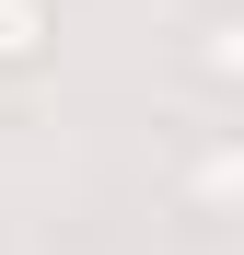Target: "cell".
<instances>
[{"label": "cell", "instance_id": "obj_2", "mask_svg": "<svg viewBox=\"0 0 244 255\" xmlns=\"http://www.w3.org/2000/svg\"><path fill=\"white\" fill-rule=\"evenodd\" d=\"M186 81L244 93V12H198V23H186Z\"/></svg>", "mask_w": 244, "mask_h": 255}, {"label": "cell", "instance_id": "obj_1", "mask_svg": "<svg viewBox=\"0 0 244 255\" xmlns=\"http://www.w3.org/2000/svg\"><path fill=\"white\" fill-rule=\"evenodd\" d=\"M175 209L186 221H244V128H221L175 162Z\"/></svg>", "mask_w": 244, "mask_h": 255}, {"label": "cell", "instance_id": "obj_3", "mask_svg": "<svg viewBox=\"0 0 244 255\" xmlns=\"http://www.w3.org/2000/svg\"><path fill=\"white\" fill-rule=\"evenodd\" d=\"M47 35H58L47 0H0V70H35V58H47Z\"/></svg>", "mask_w": 244, "mask_h": 255}]
</instances>
